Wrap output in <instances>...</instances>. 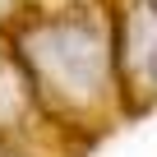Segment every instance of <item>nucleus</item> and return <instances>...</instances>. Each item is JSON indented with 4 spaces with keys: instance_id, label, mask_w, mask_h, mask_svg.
I'll use <instances>...</instances> for the list:
<instances>
[{
    "instance_id": "1",
    "label": "nucleus",
    "mask_w": 157,
    "mask_h": 157,
    "mask_svg": "<svg viewBox=\"0 0 157 157\" xmlns=\"http://www.w3.org/2000/svg\"><path fill=\"white\" fill-rule=\"evenodd\" d=\"M10 51L19 56L46 120L88 125L116 97V56L111 23L93 10L23 14L5 28Z\"/></svg>"
},
{
    "instance_id": "2",
    "label": "nucleus",
    "mask_w": 157,
    "mask_h": 157,
    "mask_svg": "<svg viewBox=\"0 0 157 157\" xmlns=\"http://www.w3.org/2000/svg\"><path fill=\"white\" fill-rule=\"evenodd\" d=\"M116 93L134 111L157 102V0H125L111 23Z\"/></svg>"
},
{
    "instance_id": "3",
    "label": "nucleus",
    "mask_w": 157,
    "mask_h": 157,
    "mask_svg": "<svg viewBox=\"0 0 157 157\" xmlns=\"http://www.w3.org/2000/svg\"><path fill=\"white\" fill-rule=\"evenodd\" d=\"M42 120H46V111H42V102H37V93L28 83L19 56L10 51L5 37H0V139L23 148L28 129L42 125Z\"/></svg>"
}]
</instances>
